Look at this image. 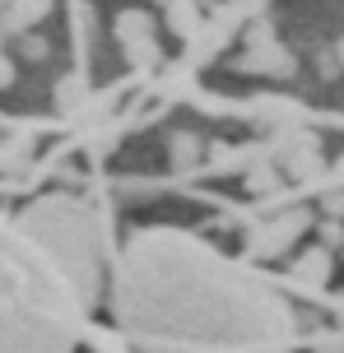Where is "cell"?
Segmentation results:
<instances>
[{
    "label": "cell",
    "mask_w": 344,
    "mask_h": 353,
    "mask_svg": "<svg viewBox=\"0 0 344 353\" xmlns=\"http://www.w3.org/2000/svg\"><path fill=\"white\" fill-rule=\"evenodd\" d=\"M316 237H321V247L326 251H344V219H316Z\"/></svg>",
    "instance_id": "7c38bea8"
},
{
    "label": "cell",
    "mask_w": 344,
    "mask_h": 353,
    "mask_svg": "<svg viewBox=\"0 0 344 353\" xmlns=\"http://www.w3.org/2000/svg\"><path fill=\"white\" fill-rule=\"evenodd\" d=\"M154 37V19L145 10H121L117 14V42H121V52L135 47V42H149Z\"/></svg>",
    "instance_id": "ba28073f"
},
{
    "label": "cell",
    "mask_w": 344,
    "mask_h": 353,
    "mask_svg": "<svg viewBox=\"0 0 344 353\" xmlns=\"http://www.w3.org/2000/svg\"><path fill=\"white\" fill-rule=\"evenodd\" d=\"M242 176H247V191H252L256 200H265V195H279L284 186H289V176H284V168H279L274 159L252 163V168H247Z\"/></svg>",
    "instance_id": "8992f818"
},
{
    "label": "cell",
    "mask_w": 344,
    "mask_h": 353,
    "mask_svg": "<svg viewBox=\"0 0 344 353\" xmlns=\"http://www.w3.org/2000/svg\"><path fill=\"white\" fill-rule=\"evenodd\" d=\"M14 74H19V65L0 52V93H5V88H14Z\"/></svg>",
    "instance_id": "5bb4252c"
},
{
    "label": "cell",
    "mask_w": 344,
    "mask_h": 353,
    "mask_svg": "<svg viewBox=\"0 0 344 353\" xmlns=\"http://www.w3.org/2000/svg\"><path fill=\"white\" fill-rule=\"evenodd\" d=\"M168 28H172L181 42H191V37L205 28V23H200V0H172V5H168Z\"/></svg>",
    "instance_id": "9c48e42d"
},
{
    "label": "cell",
    "mask_w": 344,
    "mask_h": 353,
    "mask_svg": "<svg viewBox=\"0 0 344 353\" xmlns=\"http://www.w3.org/2000/svg\"><path fill=\"white\" fill-rule=\"evenodd\" d=\"M330 274H335V261H330L326 247H307L303 256H293L289 261V283L293 288H307V293H316V288H326Z\"/></svg>",
    "instance_id": "277c9868"
},
{
    "label": "cell",
    "mask_w": 344,
    "mask_h": 353,
    "mask_svg": "<svg viewBox=\"0 0 344 353\" xmlns=\"http://www.w3.org/2000/svg\"><path fill=\"white\" fill-rule=\"evenodd\" d=\"M0 10H5V0H0Z\"/></svg>",
    "instance_id": "ffe728a7"
},
{
    "label": "cell",
    "mask_w": 344,
    "mask_h": 353,
    "mask_svg": "<svg viewBox=\"0 0 344 353\" xmlns=\"http://www.w3.org/2000/svg\"><path fill=\"white\" fill-rule=\"evenodd\" d=\"M205 149H210V144L200 140V135H191V130H177V135L168 140V154H172V172H191V168L205 159Z\"/></svg>",
    "instance_id": "52a82bcc"
},
{
    "label": "cell",
    "mask_w": 344,
    "mask_h": 353,
    "mask_svg": "<svg viewBox=\"0 0 344 353\" xmlns=\"http://www.w3.org/2000/svg\"><path fill=\"white\" fill-rule=\"evenodd\" d=\"M330 181H335V186H344V154L330 163Z\"/></svg>",
    "instance_id": "2e32d148"
},
{
    "label": "cell",
    "mask_w": 344,
    "mask_h": 353,
    "mask_svg": "<svg viewBox=\"0 0 344 353\" xmlns=\"http://www.w3.org/2000/svg\"><path fill=\"white\" fill-rule=\"evenodd\" d=\"M5 37H10V33H5V28H0V52H5Z\"/></svg>",
    "instance_id": "d6986e66"
},
{
    "label": "cell",
    "mask_w": 344,
    "mask_h": 353,
    "mask_svg": "<svg viewBox=\"0 0 344 353\" xmlns=\"http://www.w3.org/2000/svg\"><path fill=\"white\" fill-rule=\"evenodd\" d=\"M237 70H242V74H265V79H293V74H298V56L274 37V42L252 47V52L237 61Z\"/></svg>",
    "instance_id": "3957f363"
},
{
    "label": "cell",
    "mask_w": 344,
    "mask_h": 353,
    "mask_svg": "<svg viewBox=\"0 0 344 353\" xmlns=\"http://www.w3.org/2000/svg\"><path fill=\"white\" fill-rule=\"evenodd\" d=\"M47 14H52V0H10V5L0 10V28L10 37L33 33V23H42Z\"/></svg>",
    "instance_id": "5b68a950"
},
{
    "label": "cell",
    "mask_w": 344,
    "mask_h": 353,
    "mask_svg": "<svg viewBox=\"0 0 344 353\" xmlns=\"http://www.w3.org/2000/svg\"><path fill=\"white\" fill-rule=\"evenodd\" d=\"M321 214L326 219H344V186H326L321 191Z\"/></svg>",
    "instance_id": "4fadbf2b"
},
{
    "label": "cell",
    "mask_w": 344,
    "mask_h": 353,
    "mask_svg": "<svg viewBox=\"0 0 344 353\" xmlns=\"http://www.w3.org/2000/svg\"><path fill=\"white\" fill-rule=\"evenodd\" d=\"M335 56H340V65H344V37H335Z\"/></svg>",
    "instance_id": "ac0fdd59"
},
{
    "label": "cell",
    "mask_w": 344,
    "mask_h": 353,
    "mask_svg": "<svg viewBox=\"0 0 344 353\" xmlns=\"http://www.w3.org/2000/svg\"><path fill=\"white\" fill-rule=\"evenodd\" d=\"M316 353H344V339H316Z\"/></svg>",
    "instance_id": "9a60e30c"
},
{
    "label": "cell",
    "mask_w": 344,
    "mask_h": 353,
    "mask_svg": "<svg viewBox=\"0 0 344 353\" xmlns=\"http://www.w3.org/2000/svg\"><path fill=\"white\" fill-rule=\"evenodd\" d=\"M89 98V84H84V74H65L61 84H56V107L61 112H79Z\"/></svg>",
    "instance_id": "30bf717a"
},
{
    "label": "cell",
    "mask_w": 344,
    "mask_h": 353,
    "mask_svg": "<svg viewBox=\"0 0 344 353\" xmlns=\"http://www.w3.org/2000/svg\"><path fill=\"white\" fill-rule=\"evenodd\" d=\"M5 5H10V0H5Z\"/></svg>",
    "instance_id": "44dd1931"
},
{
    "label": "cell",
    "mask_w": 344,
    "mask_h": 353,
    "mask_svg": "<svg viewBox=\"0 0 344 353\" xmlns=\"http://www.w3.org/2000/svg\"><path fill=\"white\" fill-rule=\"evenodd\" d=\"M14 42H19V56H23V61H33V65H37V61H47V56H52V42H47L42 33H19Z\"/></svg>",
    "instance_id": "8fae6325"
},
{
    "label": "cell",
    "mask_w": 344,
    "mask_h": 353,
    "mask_svg": "<svg viewBox=\"0 0 344 353\" xmlns=\"http://www.w3.org/2000/svg\"><path fill=\"white\" fill-rule=\"evenodd\" d=\"M307 228H316V214H312L307 205H289L284 214H274L261 228L247 232V256H252V261H274V256L293 251V242Z\"/></svg>",
    "instance_id": "7a4b0ae2"
},
{
    "label": "cell",
    "mask_w": 344,
    "mask_h": 353,
    "mask_svg": "<svg viewBox=\"0 0 344 353\" xmlns=\"http://www.w3.org/2000/svg\"><path fill=\"white\" fill-rule=\"evenodd\" d=\"M112 307L130 339L159 349L289 353L293 335V312L270 279L172 228L130 237Z\"/></svg>",
    "instance_id": "6da1fadb"
},
{
    "label": "cell",
    "mask_w": 344,
    "mask_h": 353,
    "mask_svg": "<svg viewBox=\"0 0 344 353\" xmlns=\"http://www.w3.org/2000/svg\"><path fill=\"white\" fill-rule=\"evenodd\" d=\"M330 312H335V321H344V293H340L335 302H330Z\"/></svg>",
    "instance_id": "e0dca14e"
}]
</instances>
